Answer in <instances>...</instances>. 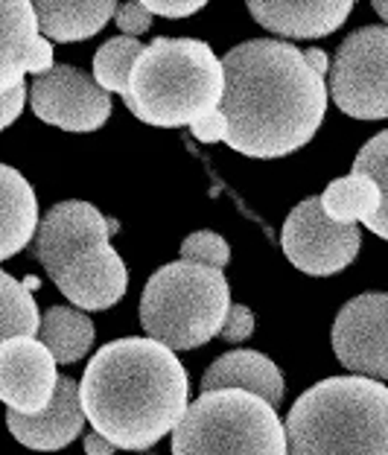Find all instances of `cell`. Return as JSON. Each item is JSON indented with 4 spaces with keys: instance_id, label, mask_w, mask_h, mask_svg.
Here are the masks:
<instances>
[{
    "instance_id": "3",
    "label": "cell",
    "mask_w": 388,
    "mask_h": 455,
    "mask_svg": "<svg viewBox=\"0 0 388 455\" xmlns=\"http://www.w3.org/2000/svg\"><path fill=\"white\" fill-rule=\"evenodd\" d=\"M286 455H388V388L368 377H327L295 400Z\"/></svg>"
},
{
    "instance_id": "12",
    "label": "cell",
    "mask_w": 388,
    "mask_h": 455,
    "mask_svg": "<svg viewBox=\"0 0 388 455\" xmlns=\"http://www.w3.org/2000/svg\"><path fill=\"white\" fill-rule=\"evenodd\" d=\"M56 362L36 336L0 341V400L15 415H36L56 388Z\"/></svg>"
},
{
    "instance_id": "19",
    "label": "cell",
    "mask_w": 388,
    "mask_h": 455,
    "mask_svg": "<svg viewBox=\"0 0 388 455\" xmlns=\"http://www.w3.org/2000/svg\"><path fill=\"white\" fill-rule=\"evenodd\" d=\"M38 228V199L18 170L0 164V260L24 251Z\"/></svg>"
},
{
    "instance_id": "9",
    "label": "cell",
    "mask_w": 388,
    "mask_h": 455,
    "mask_svg": "<svg viewBox=\"0 0 388 455\" xmlns=\"http://www.w3.org/2000/svg\"><path fill=\"white\" fill-rule=\"evenodd\" d=\"M27 97L41 123L65 132H97L111 117V97L94 76L70 65H53L47 74L36 76Z\"/></svg>"
},
{
    "instance_id": "24",
    "label": "cell",
    "mask_w": 388,
    "mask_h": 455,
    "mask_svg": "<svg viewBox=\"0 0 388 455\" xmlns=\"http://www.w3.org/2000/svg\"><path fill=\"white\" fill-rule=\"evenodd\" d=\"M181 260L208 268H222L231 260V248L217 231H196L181 243Z\"/></svg>"
},
{
    "instance_id": "16",
    "label": "cell",
    "mask_w": 388,
    "mask_h": 455,
    "mask_svg": "<svg viewBox=\"0 0 388 455\" xmlns=\"http://www.w3.org/2000/svg\"><path fill=\"white\" fill-rule=\"evenodd\" d=\"M219 388L249 391L278 409V403L283 400V374L269 356L257 354V350H231L213 362L202 377V391Z\"/></svg>"
},
{
    "instance_id": "11",
    "label": "cell",
    "mask_w": 388,
    "mask_h": 455,
    "mask_svg": "<svg viewBox=\"0 0 388 455\" xmlns=\"http://www.w3.org/2000/svg\"><path fill=\"white\" fill-rule=\"evenodd\" d=\"M36 257L44 266L47 275H53L76 254L88 251L99 243H108L117 231V222L106 220L94 204L70 199L53 204L38 222Z\"/></svg>"
},
{
    "instance_id": "20",
    "label": "cell",
    "mask_w": 388,
    "mask_h": 455,
    "mask_svg": "<svg viewBox=\"0 0 388 455\" xmlns=\"http://www.w3.org/2000/svg\"><path fill=\"white\" fill-rule=\"evenodd\" d=\"M38 41V24L29 0H0V94L27 76L29 50Z\"/></svg>"
},
{
    "instance_id": "10",
    "label": "cell",
    "mask_w": 388,
    "mask_h": 455,
    "mask_svg": "<svg viewBox=\"0 0 388 455\" xmlns=\"http://www.w3.org/2000/svg\"><path fill=\"white\" fill-rule=\"evenodd\" d=\"M336 359L356 377L388 379V295L365 292L347 301L333 322Z\"/></svg>"
},
{
    "instance_id": "6",
    "label": "cell",
    "mask_w": 388,
    "mask_h": 455,
    "mask_svg": "<svg viewBox=\"0 0 388 455\" xmlns=\"http://www.w3.org/2000/svg\"><path fill=\"white\" fill-rule=\"evenodd\" d=\"M172 455H286L283 423L249 391H202L172 427Z\"/></svg>"
},
{
    "instance_id": "35",
    "label": "cell",
    "mask_w": 388,
    "mask_h": 455,
    "mask_svg": "<svg viewBox=\"0 0 388 455\" xmlns=\"http://www.w3.org/2000/svg\"><path fill=\"white\" fill-rule=\"evenodd\" d=\"M24 286H27V289H38L41 283L36 281V277H27V281H24Z\"/></svg>"
},
{
    "instance_id": "26",
    "label": "cell",
    "mask_w": 388,
    "mask_h": 455,
    "mask_svg": "<svg viewBox=\"0 0 388 455\" xmlns=\"http://www.w3.org/2000/svg\"><path fill=\"white\" fill-rule=\"evenodd\" d=\"M254 333V315H251V309L249 307H242V304H231L228 307V315H225V322L219 327V336L225 341H245Z\"/></svg>"
},
{
    "instance_id": "17",
    "label": "cell",
    "mask_w": 388,
    "mask_h": 455,
    "mask_svg": "<svg viewBox=\"0 0 388 455\" xmlns=\"http://www.w3.org/2000/svg\"><path fill=\"white\" fill-rule=\"evenodd\" d=\"M319 202L327 220L344 225L365 222V228H371L380 240H388V193L365 175L351 172L330 181Z\"/></svg>"
},
{
    "instance_id": "13",
    "label": "cell",
    "mask_w": 388,
    "mask_h": 455,
    "mask_svg": "<svg viewBox=\"0 0 388 455\" xmlns=\"http://www.w3.org/2000/svg\"><path fill=\"white\" fill-rule=\"evenodd\" d=\"M50 277L59 286V292L76 309H85V313L115 307L126 295L129 286L126 263H123V257L115 251L111 243H99L88 248V251L76 254L74 260L56 268Z\"/></svg>"
},
{
    "instance_id": "31",
    "label": "cell",
    "mask_w": 388,
    "mask_h": 455,
    "mask_svg": "<svg viewBox=\"0 0 388 455\" xmlns=\"http://www.w3.org/2000/svg\"><path fill=\"white\" fill-rule=\"evenodd\" d=\"M56 61H53V44H50L47 38H41L33 44V50H29V59H27V74H33V76H41V74H47L50 68H53Z\"/></svg>"
},
{
    "instance_id": "15",
    "label": "cell",
    "mask_w": 388,
    "mask_h": 455,
    "mask_svg": "<svg viewBox=\"0 0 388 455\" xmlns=\"http://www.w3.org/2000/svg\"><path fill=\"white\" fill-rule=\"evenodd\" d=\"M356 0H245L263 29L283 38H324L336 33Z\"/></svg>"
},
{
    "instance_id": "25",
    "label": "cell",
    "mask_w": 388,
    "mask_h": 455,
    "mask_svg": "<svg viewBox=\"0 0 388 455\" xmlns=\"http://www.w3.org/2000/svg\"><path fill=\"white\" fill-rule=\"evenodd\" d=\"M385 155H388V132H380L374 140H368L360 149L353 161V172L371 179L383 193H388V167H385Z\"/></svg>"
},
{
    "instance_id": "7",
    "label": "cell",
    "mask_w": 388,
    "mask_h": 455,
    "mask_svg": "<svg viewBox=\"0 0 388 455\" xmlns=\"http://www.w3.org/2000/svg\"><path fill=\"white\" fill-rule=\"evenodd\" d=\"M330 97L347 117H388V29L383 24L351 33L327 68Z\"/></svg>"
},
{
    "instance_id": "32",
    "label": "cell",
    "mask_w": 388,
    "mask_h": 455,
    "mask_svg": "<svg viewBox=\"0 0 388 455\" xmlns=\"http://www.w3.org/2000/svg\"><path fill=\"white\" fill-rule=\"evenodd\" d=\"M304 59H306V65H310L319 76H324L327 68H330V59H327V53H324V50H319V47L304 50Z\"/></svg>"
},
{
    "instance_id": "14",
    "label": "cell",
    "mask_w": 388,
    "mask_h": 455,
    "mask_svg": "<svg viewBox=\"0 0 388 455\" xmlns=\"http://www.w3.org/2000/svg\"><path fill=\"white\" fill-rule=\"evenodd\" d=\"M6 427L15 435V441L24 443L27 450H38V452L65 450L70 441L79 438L82 427H85L76 379L59 377L53 397H50L47 406L36 411V415H15V411H6Z\"/></svg>"
},
{
    "instance_id": "5",
    "label": "cell",
    "mask_w": 388,
    "mask_h": 455,
    "mask_svg": "<svg viewBox=\"0 0 388 455\" xmlns=\"http://www.w3.org/2000/svg\"><path fill=\"white\" fill-rule=\"evenodd\" d=\"M231 307V286L219 268L167 263L146 281L140 327L170 350H193L219 336Z\"/></svg>"
},
{
    "instance_id": "21",
    "label": "cell",
    "mask_w": 388,
    "mask_h": 455,
    "mask_svg": "<svg viewBox=\"0 0 388 455\" xmlns=\"http://www.w3.org/2000/svg\"><path fill=\"white\" fill-rule=\"evenodd\" d=\"M38 341L56 365H74L94 347V322L76 307H50L38 318Z\"/></svg>"
},
{
    "instance_id": "30",
    "label": "cell",
    "mask_w": 388,
    "mask_h": 455,
    "mask_svg": "<svg viewBox=\"0 0 388 455\" xmlns=\"http://www.w3.org/2000/svg\"><path fill=\"white\" fill-rule=\"evenodd\" d=\"M27 106V85L20 82L12 91H6V94H0V132L6 126H12V123L20 117V111Z\"/></svg>"
},
{
    "instance_id": "29",
    "label": "cell",
    "mask_w": 388,
    "mask_h": 455,
    "mask_svg": "<svg viewBox=\"0 0 388 455\" xmlns=\"http://www.w3.org/2000/svg\"><path fill=\"white\" fill-rule=\"evenodd\" d=\"M190 132H193V138L202 143H219L225 138V114L219 108H213L196 123H190Z\"/></svg>"
},
{
    "instance_id": "33",
    "label": "cell",
    "mask_w": 388,
    "mask_h": 455,
    "mask_svg": "<svg viewBox=\"0 0 388 455\" xmlns=\"http://www.w3.org/2000/svg\"><path fill=\"white\" fill-rule=\"evenodd\" d=\"M111 452H115V447L102 435H97V432L85 435V455H111Z\"/></svg>"
},
{
    "instance_id": "1",
    "label": "cell",
    "mask_w": 388,
    "mask_h": 455,
    "mask_svg": "<svg viewBox=\"0 0 388 455\" xmlns=\"http://www.w3.org/2000/svg\"><path fill=\"white\" fill-rule=\"evenodd\" d=\"M222 61L225 143L249 158H283L306 147L327 111V82L289 41L254 38Z\"/></svg>"
},
{
    "instance_id": "28",
    "label": "cell",
    "mask_w": 388,
    "mask_h": 455,
    "mask_svg": "<svg viewBox=\"0 0 388 455\" xmlns=\"http://www.w3.org/2000/svg\"><path fill=\"white\" fill-rule=\"evenodd\" d=\"M149 15L161 18H190L208 4V0H138Z\"/></svg>"
},
{
    "instance_id": "22",
    "label": "cell",
    "mask_w": 388,
    "mask_h": 455,
    "mask_svg": "<svg viewBox=\"0 0 388 455\" xmlns=\"http://www.w3.org/2000/svg\"><path fill=\"white\" fill-rule=\"evenodd\" d=\"M38 333V307L33 292L0 268V341Z\"/></svg>"
},
{
    "instance_id": "27",
    "label": "cell",
    "mask_w": 388,
    "mask_h": 455,
    "mask_svg": "<svg viewBox=\"0 0 388 455\" xmlns=\"http://www.w3.org/2000/svg\"><path fill=\"white\" fill-rule=\"evenodd\" d=\"M115 20H117V27L123 29V36H131V38L143 36L152 27V15L138 4V0H129V4L117 6L115 9Z\"/></svg>"
},
{
    "instance_id": "34",
    "label": "cell",
    "mask_w": 388,
    "mask_h": 455,
    "mask_svg": "<svg viewBox=\"0 0 388 455\" xmlns=\"http://www.w3.org/2000/svg\"><path fill=\"white\" fill-rule=\"evenodd\" d=\"M374 9H376V15H380V18H388V6H385V0H374Z\"/></svg>"
},
{
    "instance_id": "23",
    "label": "cell",
    "mask_w": 388,
    "mask_h": 455,
    "mask_svg": "<svg viewBox=\"0 0 388 455\" xmlns=\"http://www.w3.org/2000/svg\"><path fill=\"white\" fill-rule=\"evenodd\" d=\"M143 44L131 36L108 38L94 56V82L106 94H126L129 70L140 56Z\"/></svg>"
},
{
    "instance_id": "18",
    "label": "cell",
    "mask_w": 388,
    "mask_h": 455,
    "mask_svg": "<svg viewBox=\"0 0 388 455\" xmlns=\"http://www.w3.org/2000/svg\"><path fill=\"white\" fill-rule=\"evenodd\" d=\"M29 4L36 12L38 36L61 44L97 36L117 9V0H29Z\"/></svg>"
},
{
    "instance_id": "2",
    "label": "cell",
    "mask_w": 388,
    "mask_h": 455,
    "mask_svg": "<svg viewBox=\"0 0 388 455\" xmlns=\"http://www.w3.org/2000/svg\"><path fill=\"white\" fill-rule=\"evenodd\" d=\"M79 406L115 450L143 452L170 435L190 403V379L176 350L155 339H117L91 356Z\"/></svg>"
},
{
    "instance_id": "4",
    "label": "cell",
    "mask_w": 388,
    "mask_h": 455,
    "mask_svg": "<svg viewBox=\"0 0 388 455\" xmlns=\"http://www.w3.org/2000/svg\"><path fill=\"white\" fill-rule=\"evenodd\" d=\"M123 100L149 126H190L219 108L222 61L199 38H155L131 65Z\"/></svg>"
},
{
    "instance_id": "8",
    "label": "cell",
    "mask_w": 388,
    "mask_h": 455,
    "mask_svg": "<svg viewBox=\"0 0 388 455\" xmlns=\"http://www.w3.org/2000/svg\"><path fill=\"white\" fill-rule=\"evenodd\" d=\"M283 254L295 268L313 277H330L360 254V228L327 220L321 202L304 199L286 216L281 234Z\"/></svg>"
}]
</instances>
